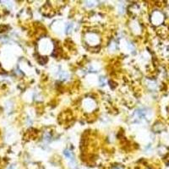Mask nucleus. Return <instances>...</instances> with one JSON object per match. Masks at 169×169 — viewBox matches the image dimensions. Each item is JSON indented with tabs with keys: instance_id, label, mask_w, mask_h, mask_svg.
Instances as JSON below:
<instances>
[{
	"instance_id": "nucleus-1",
	"label": "nucleus",
	"mask_w": 169,
	"mask_h": 169,
	"mask_svg": "<svg viewBox=\"0 0 169 169\" xmlns=\"http://www.w3.org/2000/svg\"><path fill=\"white\" fill-rule=\"evenodd\" d=\"M64 154L67 156V158H69V159L70 160V161H72V162H74V155H73V154L71 153V152L69 151L68 150H65L64 152Z\"/></svg>"
},
{
	"instance_id": "nucleus-2",
	"label": "nucleus",
	"mask_w": 169,
	"mask_h": 169,
	"mask_svg": "<svg viewBox=\"0 0 169 169\" xmlns=\"http://www.w3.org/2000/svg\"><path fill=\"white\" fill-rule=\"evenodd\" d=\"M8 169H15V166H14V165H11Z\"/></svg>"
},
{
	"instance_id": "nucleus-3",
	"label": "nucleus",
	"mask_w": 169,
	"mask_h": 169,
	"mask_svg": "<svg viewBox=\"0 0 169 169\" xmlns=\"http://www.w3.org/2000/svg\"><path fill=\"white\" fill-rule=\"evenodd\" d=\"M114 169H122V168H121V167H115Z\"/></svg>"
}]
</instances>
